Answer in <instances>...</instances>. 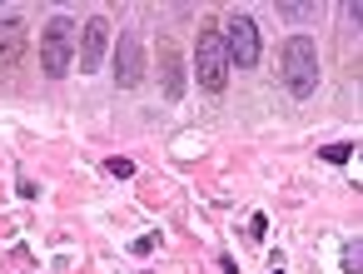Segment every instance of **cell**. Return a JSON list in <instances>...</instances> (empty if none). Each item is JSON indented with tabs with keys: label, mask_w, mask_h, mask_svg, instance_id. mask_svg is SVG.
Listing matches in <instances>:
<instances>
[{
	"label": "cell",
	"mask_w": 363,
	"mask_h": 274,
	"mask_svg": "<svg viewBox=\"0 0 363 274\" xmlns=\"http://www.w3.org/2000/svg\"><path fill=\"white\" fill-rule=\"evenodd\" d=\"M140 75H145V45H140V35L130 31V35H120V50H115V85H120V90H135Z\"/></svg>",
	"instance_id": "obj_5"
},
{
	"label": "cell",
	"mask_w": 363,
	"mask_h": 274,
	"mask_svg": "<svg viewBox=\"0 0 363 274\" xmlns=\"http://www.w3.org/2000/svg\"><path fill=\"white\" fill-rule=\"evenodd\" d=\"M21 50H26V40H21V26L0 35V70H6V75H11V70L21 65Z\"/></svg>",
	"instance_id": "obj_7"
},
{
	"label": "cell",
	"mask_w": 363,
	"mask_h": 274,
	"mask_svg": "<svg viewBox=\"0 0 363 274\" xmlns=\"http://www.w3.org/2000/svg\"><path fill=\"white\" fill-rule=\"evenodd\" d=\"M179 90H184V75H179V55H169V50H164V95H174V100H179Z\"/></svg>",
	"instance_id": "obj_8"
},
{
	"label": "cell",
	"mask_w": 363,
	"mask_h": 274,
	"mask_svg": "<svg viewBox=\"0 0 363 274\" xmlns=\"http://www.w3.org/2000/svg\"><path fill=\"white\" fill-rule=\"evenodd\" d=\"M348 155H353V145H348V140H343V145H323V160H328V165H343Z\"/></svg>",
	"instance_id": "obj_9"
},
{
	"label": "cell",
	"mask_w": 363,
	"mask_h": 274,
	"mask_svg": "<svg viewBox=\"0 0 363 274\" xmlns=\"http://www.w3.org/2000/svg\"><path fill=\"white\" fill-rule=\"evenodd\" d=\"M105 50H110V26H105V21L95 16V21H90V26L80 31V65H85V70L95 75V65L105 60Z\"/></svg>",
	"instance_id": "obj_6"
},
{
	"label": "cell",
	"mask_w": 363,
	"mask_h": 274,
	"mask_svg": "<svg viewBox=\"0 0 363 274\" xmlns=\"http://www.w3.org/2000/svg\"><path fill=\"white\" fill-rule=\"evenodd\" d=\"M194 65H199L194 75H199V85H204L209 95H219V90L229 85V75H224V70H229V55H224V35H219L214 26H204V31H199V45H194Z\"/></svg>",
	"instance_id": "obj_2"
},
{
	"label": "cell",
	"mask_w": 363,
	"mask_h": 274,
	"mask_svg": "<svg viewBox=\"0 0 363 274\" xmlns=\"http://www.w3.org/2000/svg\"><path fill=\"white\" fill-rule=\"evenodd\" d=\"M343 274H358V239L343 244Z\"/></svg>",
	"instance_id": "obj_11"
},
{
	"label": "cell",
	"mask_w": 363,
	"mask_h": 274,
	"mask_svg": "<svg viewBox=\"0 0 363 274\" xmlns=\"http://www.w3.org/2000/svg\"><path fill=\"white\" fill-rule=\"evenodd\" d=\"M70 50H75V26L65 16H55L40 35V70L45 75H65L70 70Z\"/></svg>",
	"instance_id": "obj_4"
},
{
	"label": "cell",
	"mask_w": 363,
	"mask_h": 274,
	"mask_svg": "<svg viewBox=\"0 0 363 274\" xmlns=\"http://www.w3.org/2000/svg\"><path fill=\"white\" fill-rule=\"evenodd\" d=\"M313 85H318L313 40H308V35H289V45H284V90H289L294 100H303V95H313Z\"/></svg>",
	"instance_id": "obj_1"
},
{
	"label": "cell",
	"mask_w": 363,
	"mask_h": 274,
	"mask_svg": "<svg viewBox=\"0 0 363 274\" xmlns=\"http://www.w3.org/2000/svg\"><path fill=\"white\" fill-rule=\"evenodd\" d=\"M105 175H115V180H130V175H135V160H105Z\"/></svg>",
	"instance_id": "obj_10"
},
{
	"label": "cell",
	"mask_w": 363,
	"mask_h": 274,
	"mask_svg": "<svg viewBox=\"0 0 363 274\" xmlns=\"http://www.w3.org/2000/svg\"><path fill=\"white\" fill-rule=\"evenodd\" d=\"M219 35H224V55H229L239 70H254V65H259V50H264V45H259V26H254L249 16H229V26H224Z\"/></svg>",
	"instance_id": "obj_3"
}]
</instances>
